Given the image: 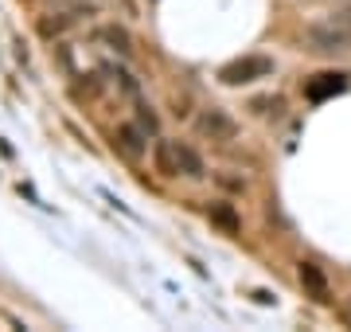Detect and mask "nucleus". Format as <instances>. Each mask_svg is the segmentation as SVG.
Segmentation results:
<instances>
[{
	"label": "nucleus",
	"mask_w": 351,
	"mask_h": 332,
	"mask_svg": "<svg viewBox=\"0 0 351 332\" xmlns=\"http://www.w3.org/2000/svg\"><path fill=\"white\" fill-rule=\"evenodd\" d=\"M304 43H308V51H320V55L351 51V8L308 24L304 27Z\"/></svg>",
	"instance_id": "1"
},
{
	"label": "nucleus",
	"mask_w": 351,
	"mask_h": 332,
	"mask_svg": "<svg viewBox=\"0 0 351 332\" xmlns=\"http://www.w3.org/2000/svg\"><path fill=\"white\" fill-rule=\"evenodd\" d=\"M269 75H274V59L269 55H242V59H234V63H226L219 71V78H223L226 86H242V82L269 78Z\"/></svg>",
	"instance_id": "2"
},
{
	"label": "nucleus",
	"mask_w": 351,
	"mask_h": 332,
	"mask_svg": "<svg viewBox=\"0 0 351 332\" xmlns=\"http://www.w3.org/2000/svg\"><path fill=\"white\" fill-rule=\"evenodd\" d=\"M195 129H199V137L215 141V145H226V141L239 137V126H234V117L226 114V110H203Z\"/></svg>",
	"instance_id": "3"
},
{
	"label": "nucleus",
	"mask_w": 351,
	"mask_h": 332,
	"mask_svg": "<svg viewBox=\"0 0 351 332\" xmlns=\"http://www.w3.org/2000/svg\"><path fill=\"white\" fill-rule=\"evenodd\" d=\"M343 90H348V75H332V71H324V75L308 78L304 94H308V102H324V98H332V94H343Z\"/></svg>",
	"instance_id": "4"
},
{
	"label": "nucleus",
	"mask_w": 351,
	"mask_h": 332,
	"mask_svg": "<svg viewBox=\"0 0 351 332\" xmlns=\"http://www.w3.org/2000/svg\"><path fill=\"white\" fill-rule=\"evenodd\" d=\"M152 161L160 176H184L180 172V141H156L152 145Z\"/></svg>",
	"instance_id": "5"
},
{
	"label": "nucleus",
	"mask_w": 351,
	"mask_h": 332,
	"mask_svg": "<svg viewBox=\"0 0 351 332\" xmlns=\"http://www.w3.org/2000/svg\"><path fill=\"white\" fill-rule=\"evenodd\" d=\"M113 145H117L125 156H145V149H149V141H145V129L141 126H117L113 129Z\"/></svg>",
	"instance_id": "6"
},
{
	"label": "nucleus",
	"mask_w": 351,
	"mask_h": 332,
	"mask_svg": "<svg viewBox=\"0 0 351 332\" xmlns=\"http://www.w3.org/2000/svg\"><path fill=\"white\" fill-rule=\"evenodd\" d=\"M301 285L316 297V301H328V281H324V274H320L313 262H301Z\"/></svg>",
	"instance_id": "7"
},
{
	"label": "nucleus",
	"mask_w": 351,
	"mask_h": 332,
	"mask_svg": "<svg viewBox=\"0 0 351 332\" xmlns=\"http://www.w3.org/2000/svg\"><path fill=\"white\" fill-rule=\"evenodd\" d=\"M207 215H211V223H219L226 235H239L242 219L234 215V207H230V204H211V207H207Z\"/></svg>",
	"instance_id": "8"
},
{
	"label": "nucleus",
	"mask_w": 351,
	"mask_h": 332,
	"mask_svg": "<svg viewBox=\"0 0 351 332\" xmlns=\"http://www.w3.org/2000/svg\"><path fill=\"white\" fill-rule=\"evenodd\" d=\"M98 36L106 39V43H110V47H113L117 55H129V51H133V39H129L125 27H113V24H110V27H101Z\"/></svg>",
	"instance_id": "9"
},
{
	"label": "nucleus",
	"mask_w": 351,
	"mask_h": 332,
	"mask_svg": "<svg viewBox=\"0 0 351 332\" xmlns=\"http://www.w3.org/2000/svg\"><path fill=\"white\" fill-rule=\"evenodd\" d=\"M180 172H184V176H191V180L207 176V168H203L199 153H195V149H188V145H180Z\"/></svg>",
	"instance_id": "10"
},
{
	"label": "nucleus",
	"mask_w": 351,
	"mask_h": 332,
	"mask_svg": "<svg viewBox=\"0 0 351 332\" xmlns=\"http://www.w3.org/2000/svg\"><path fill=\"white\" fill-rule=\"evenodd\" d=\"M137 121H141V129H145V133H156V126H160V121H156V114H152V106H145V102H137Z\"/></svg>",
	"instance_id": "11"
}]
</instances>
